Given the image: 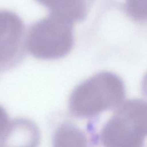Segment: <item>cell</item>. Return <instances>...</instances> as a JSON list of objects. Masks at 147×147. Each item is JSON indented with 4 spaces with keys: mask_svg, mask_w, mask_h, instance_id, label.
Returning <instances> with one entry per match:
<instances>
[{
    "mask_svg": "<svg viewBox=\"0 0 147 147\" xmlns=\"http://www.w3.org/2000/svg\"><path fill=\"white\" fill-rule=\"evenodd\" d=\"M38 133L35 124L28 119L10 121L3 146H35L38 142Z\"/></svg>",
    "mask_w": 147,
    "mask_h": 147,
    "instance_id": "5",
    "label": "cell"
},
{
    "mask_svg": "<svg viewBox=\"0 0 147 147\" xmlns=\"http://www.w3.org/2000/svg\"><path fill=\"white\" fill-rule=\"evenodd\" d=\"M72 24L64 18L51 14L30 26L25 37V47L38 58L61 57L73 45Z\"/></svg>",
    "mask_w": 147,
    "mask_h": 147,
    "instance_id": "3",
    "label": "cell"
},
{
    "mask_svg": "<svg viewBox=\"0 0 147 147\" xmlns=\"http://www.w3.org/2000/svg\"><path fill=\"white\" fill-rule=\"evenodd\" d=\"M48 8L51 14L74 22L85 18L87 14V0H36Z\"/></svg>",
    "mask_w": 147,
    "mask_h": 147,
    "instance_id": "6",
    "label": "cell"
},
{
    "mask_svg": "<svg viewBox=\"0 0 147 147\" xmlns=\"http://www.w3.org/2000/svg\"><path fill=\"white\" fill-rule=\"evenodd\" d=\"M125 10L127 14L138 21L146 18V0H126Z\"/></svg>",
    "mask_w": 147,
    "mask_h": 147,
    "instance_id": "8",
    "label": "cell"
},
{
    "mask_svg": "<svg viewBox=\"0 0 147 147\" xmlns=\"http://www.w3.org/2000/svg\"><path fill=\"white\" fill-rule=\"evenodd\" d=\"M25 27L14 12L0 10V72L15 66L21 59L25 44Z\"/></svg>",
    "mask_w": 147,
    "mask_h": 147,
    "instance_id": "4",
    "label": "cell"
},
{
    "mask_svg": "<svg viewBox=\"0 0 147 147\" xmlns=\"http://www.w3.org/2000/svg\"><path fill=\"white\" fill-rule=\"evenodd\" d=\"M53 140L55 145L57 146H83L86 143L83 133L69 124L61 126L56 131Z\"/></svg>",
    "mask_w": 147,
    "mask_h": 147,
    "instance_id": "7",
    "label": "cell"
},
{
    "mask_svg": "<svg viewBox=\"0 0 147 147\" xmlns=\"http://www.w3.org/2000/svg\"><path fill=\"white\" fill-rule=\"evenodd\" d=\"M10 120L7 112L0 105V146H3Z\"/></svg>",
    "mask_w": 147,
    "mask_h": 147,
    "instance_id": "9",
    "label": "cell"
},
{
    "mask_svg": "<svg viewBox=\"0 0 147 147\" xmlns=\"http://www.w3.org/2000/svg\"><path fill=\"white\" fill-rule=\"evenodd\" d=\"M124 86L115 74H97L79 85L69 99L71 113L79 117H92L118 106L124 96Z\"/></svg>",
    "mask_w": 147,
    "mask_h": 147,
    "instance_id": "1",
    "label": "cell"
},
{
    "mask_svg": "<svg viewBox=\"0 0 147 147\" xmlns=\"http://www.w3.org/2000/svg\"><path fill=\"white\" fill-rule=\"evenodd\" d=\"M146 130V105L131 100L123 104L108 121L101 140L109 147H140L145 140Z\"/></svg>",
    "mask_w": 147,
    "mask_h": 147,
    "instance_id": "2",
    "label": "cell"
}]
</instances>
